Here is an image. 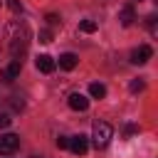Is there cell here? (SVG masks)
<instances>
[{"mask_svg": "<svg viewBox=\"0 0 158 158\" xmlns=\"http://www.w3.org/2000/svg\"><path fill=\"white\" fill-rule=\"evenodd\" d=\"M5 40H7L10 57L17 59V62H22V57H25V52H27V47H30V40H32L27 22H22V20H12V22L5 27Z\"/></svg>", "mask_w": 158, "mask_h": 158, "instance_id": "1", "label": "cell"}, {"mask_svg": "<svg viewBox=\"0 0 158 158\" xmlns=\"http://www.w3.org/2000/svg\"><path fill=\"white\" fill-rule=\"evenodd\" d=\"M111 138H114V128H111L106 121H94V128H91V143H94L96 148H106Z\"/></svg>", "mask_w": 158, "mask_h": 158, "instance_id": "2", "label": "cell"}, {"mask_svg": "<svg viewBox=\"0 0 158 158\" xmlns=\"http://www.w3.org/2000/svg\"><path fill=\"white\" fill-rule=\"evenodd\" d=\"M17 148H20V136H15V133L0 136V156H12Z\"/></svg>", "mask_w": 158, "mask_h": 158, "instance_id": "3", "label": "cell"}, {"mask_svg": "<svg viewBox=\"0 0 158 158\" xmlns=\"http://www.w3.org/2000/svg\"><path fill=\"white\" fill-rule=\"evenodd\" d=\"M72 153H77V156H84L86 151H89V141H86V136H81V133H77V136H69V146H67Z\"/></svg>", "mask_w": 158, "mask_h": 158, "instance_id": "4", "label": "cell"}, {"mask_svg": "<svg viewBox=\"0 0 158 158\" xmlns=\"http://www.w3.org/2000/svg\"><path fill=\"white\" fill-rule=\"evenodd\" d=\"M20 72H22V62H17V59H12V62H10V64H7V67H5L2 72H0V79L10 84V81H15V79L20 77Z\"/></svg>", "mask_w": 158, "mask_h": 158, "instance_id": "5", "label": "cell"}, {"mask_svg": "<svg viewBox=\"0 0 158 158\" xmlns=\"http://www.w3.org/2000/svg\"><path fill=\"white\" fill-rule=\"evenodd\" d=\"M151 57H153V49H151L148 44H141V47H136V49L131 52V62H133V64H146Z\"/></svg>", "mask_w": 158, "mask_h": 158, "instance_id": "6", "label": "cell"}, {"mask_svg": "<svg viewBox=\"0 0 158 158\" xmlns=\"http://www.w3.org/2000/svg\"><path fill=\"white\" fill-rule=\"evenodd\" d=\"M35 64H37V69L44 72V74H52V72L57 69V62H54L49 54H40V57L35 59Z\"/></svg>", "mask_w": 158, "mask_h": 158, "instance_id": "7", "label": "cell"}, {"mask_svg": "<svg viewBox=\"0 0 158 158\" xmlns=\"http://www.w3.org/2000/svg\"><path fill=\"white\" fill-rule=\"evenodd\" d=\"M133 20H136V10H133V5H123V7L118 10V22H121L123 27H131Z\"/></svg>", "mask_w": 158, "mask_h": 158, "instance_id": "8", "label": "cell"}, {"mask_svg": "<svg viewBox=\"0 0 158 158\" xmlns=\"http://www.w3.org/2000/svg\"><path fill=\"white\" fill-rule=\"evenodd\" d=\"M69 106H72L74 111H86V106H89V99H86L84 94L74 91V94H69Z\"/></svg>", "mask_w": 158, "mask_h": 158, "instance_id": "9", "label": "cell"}, {"mask_svg": "<svg viewBox=\"0 0 158 158\" xmlns=\"http://www.w3.org/2000/svg\"><path fill=\"white\" fill-rule=\"evenodd\" d=\"M77 64H79V57H77L74 52H64V54H59V67H62V69L69 72V69H74Z\"/></svg>", "mask_w": 158, "mask_h": 158, "instance_id": "10", "label": "cell"}, {"mask_svg": "<svg viewBox=\"0 0 158 158\" xmlns=\"http://www.w3.org/2000/svg\"><path fill=\"white\" fill-rule=\"evenodd\" d=\"M89 94H91L94 99H104V96H106V86H104L101 81H94V84H89Z\"/></svg>", "mask_w": 158, "mask_h": 158, "instance_id": "11", "label": "cell"}, {"mask_svg": "<svg viewBox=\"0 0 158 158\" xmlns=\"http://www.w3.org/2000/svg\"><path fill=\"white\" fill-rule=\"evenodd\" d=\"M96 27H99V25H96L94 20H81V22H79V30L86 32V35H89V32H96Z\"/></svg>", "mask_w": 158, "mask_h": 158, "instance_id": "12", "label": "cell"}, {"mask_svg": "<svg viewBox=\"0 0 158 158\" xmlns=\"http://www.w3.org/2000/svg\"><path fill=\"white\" fill-rule=\"evenodd\" d=\"M146 25H148V32L151 35H158V17L156 15H148L146 17Z\"/></svg>", "mask_w": 158, "mask_h": 158, "instance_id": "13", "label": "cell"}, {"mask_svg": "<svg viewBox=\"0 0 158 158\" xmlns=\"http://www.w3.org/2000/svg\"><path fill=\"white\" fill-rule=\"evenodd\" d=\"M128 89H131V94H138V91L146 89V81H143V79H133V81L128 84Z\"/></svg>", "mask_w": 158, "mask_h": 158, "instance_id": "14", "label": "cell"}, {"mask_svg": "<svg viewBox=\"0 0 158 158\" xmlns=\"http://www.w3.org/2000/svg\"><path fill=\"white\" fill-rule=\"evenodd\" d=\"M10 104H12L15 111H22V109H25V101H22L20 96H10Z\"/></svg>", "mask_w": 158, "mask_h": 158, "instance_id": "15", "label": "cell"}, {"mask_svg": "<svg viewBox=\"0 0 158 158\" xmlns=\"http://www.w3.org/2000/svg\"><path fill=\"white\" fill-rule=\"evenodd\" d=\"M47 25H49V27H57V25H62V20H59V15H54V12H49V15H47Z\"/></svg>", "mask_w": 158, "mask_h": 158, "instance_id": "16", "label": "cell"}, {"mask_svg": "<svg viewBox=\"0 0 158 158\" xmlns=\"http://www.w3.org/2000/svg\"><path fill=\"white\" fill-rule=\"evenodd\" d=\"M7 2V7L12 10V12H22V2L20 0H5Z\"/></svg>", "mask_w": 158, "mask_h": 158, "instance_id": "17", "label": "cell"}, {"mask_svg": "<svg viewBox=\"0 0 158 158\" xmlns=\"http://www.w3.org/2000/svg\"><path fill=\"white\" fill-rule=\"evenodd\" d=\"M40 42H44V44L52 42V32H49V30H42V32H40Z\"/></svg>", "mask_w": 158, "mask_h": 158, "instance_id": "18", "label": "cell"}, {"mask_svg": "<svg viewBox=\"0 0 158 158\" xmlns=\"http://www.w3.org/2000/svg\"><path fill=\"white\" fill-rule=\"evenodd\" d=\"M69 146V136H57V148H67Z\"/></svg>", "mask_w": 158, "mask_h": 158, "instance_id": "19", "label": "cell"}, {"mask_svg": "<svg viewBox=\"0 0 158 158\" xmlns=\"http://www.w3.org/2000/svg\"><path fill=\"white\" fill-rule=\"evenodd\" d=\"M10 121H12V118H10V114H0V128H7V126H10Z\"/></svg>", "mask_w": 158, "mask_h": 158, "instance_id": "20", "label": "cell"}, {"mask_svg": "<svg viewBox=\"0 0 158 158\" xmlns=\"http://www.w3.org/2000/svg\"><path fill=\"white\" fill-rule=\"evenodd\" d=\"M123 131H126V136H133V133H138V126H136V123H126Z\"/></svg>", "mask_w": 158, "mask_h": 158, "instance_id": "21", "label": "cell"}, {"mask_svg": "<svg viewBox=\"0 0 158 158\" xmlns=\"http://www.w3.org/2000/svg\"><path fill=\"white\" fill-rule=\"evenodd\" d=\"M30 158H44V156H30Z\"/></svg>", "mask_w": 158, "mask_h": 158, "instance_id": "22", "label": "cell"}, {"mask_svg": "<svg viewBox=\"0 0 158 158\" xmlns=\"http://www.w3.org/2000/svg\"><path fill=\"white\" fill-rule=\"evenodd\" d=\"M0 5H2V0H0Z\"/></svg>", "mask_w": 158, "mask_h": 158, "instance_id": "23", "label": "cell"}, {"mask_svg": "<svg viewBox=\"0 0 158 158\" xmlns=\"http://www.w3.org/2000/svg\"><path fill=\"white\" fill-rule=\"evenodd\" d=\"M0 158H5V156H0Z\"/></svg>", "mask_w": 158, "mask_h": 158, "instance_id": "24", "label": "cell"}]
</instances>
